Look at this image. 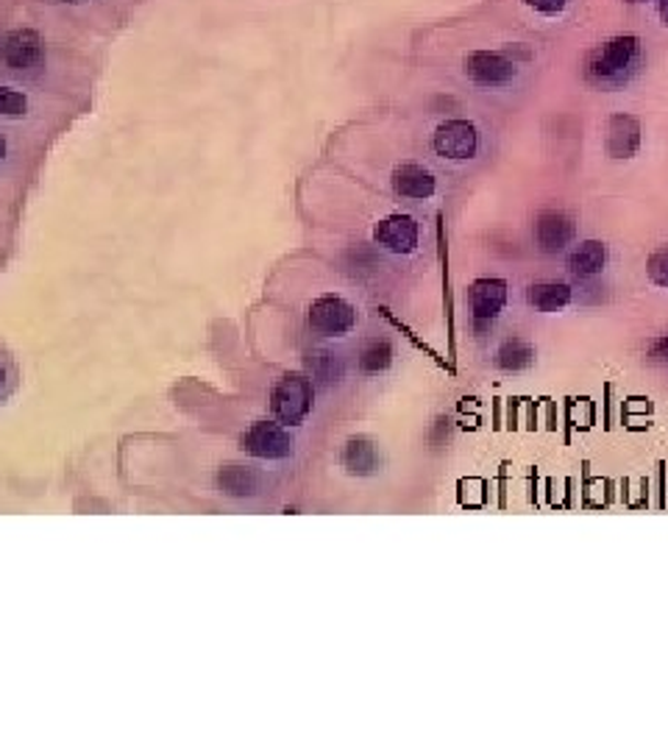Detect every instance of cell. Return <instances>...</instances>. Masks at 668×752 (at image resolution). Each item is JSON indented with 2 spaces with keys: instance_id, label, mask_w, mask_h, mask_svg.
<instances>
[{
  "instance_id": "1",
  "label": "cell",
  "mask_w": 668,
  "mask_h": 752,
  "mask_svg": "<svg viewBox=\"0 0 668 752\" xmlns=\"http://www.w3.org/2000/svg\"><path fill=\"white\" fill-rule=\"evenodd\" d=\"M641 65V40L633 34L613 36V40L602 42L599 48L591 51L588 62H584V78L593 87H621L638 73Z\"/></svg>"
},
{
  "instance_id": "2",
  "label": "cell",
  "mask_w": 668,
  "mask_h": 752,
  "mask_svg": "<svg viewBox=\"0 0 668 752\" xmlns=\"http://www.w3.org/2000/svg\"><path fill=\"white\" fill-rule=\"evenodd\" d=\"M312 401H315V388L301 374L281 376L270 390V410H274L276 421L287 427L301 424L312 412Z\"/></svg>"
},
{
  "instance_id": "3",
  "label": "cell",
  "mask_w": 668,
  "mask_h": 752,
  "mask_svg": "<svg viewBox=\"0 0 668 752\" xmlns=\"http://www.w3.org/2000/svg\"><path fill=\"white\" fill-rule=\"evenodd\" d=\"M463 70L485 90H499V87H508L519 78V65L499 51H471L463 59Z\"/></svg>"
},
{
  "instance_id": "4",
  "label": "cell",
  "mask_w": 668,
  "mask_h": 752,
  "mask_svg": "<svg viewBox=\"0 0 668 752\" xmlns=\"http://www.w3.org/2000/svg\"><path fill=\"white\" fill-rule=\"evenodd\" d=\"M432 148L437 156L452 162H466L474 159L479 151V132L471 120L454 118L446 120L435 129V137H432Z\"/></svg>"
},
{
  "instance_id": "5",
  "label": "cell",
  "mask_w": 668,
  "mask_h": 752,
  "mask_svg": "<svg viewBox=\"0 0 668 752\" xmlns=\"http://www.w3.org/2000/svg\"><path fill=\"white\" fill-rule=\"evenodd\" d=\"M307 321L318 334L337 338V334L352 332L354 323H357V310L341 296H321V299L312 301Z\"/></svg>"
},
{
  "instance_id": "6",
  "label": "cell",
  "mask_w": 668,
  "mask_h": 752,
  "mask_svg": "<svg viewBox=\"0 0 668 752\" xmlns=\"http://www.w3.org/2000/svg\"><path fill=\"white\" fill-rule=\"evenodd\" d=\"M243 449L259 460H285L292 454V435L274 421H257L243 435Z\"/></svg>"
},
{
  "instance_id": "7",
  "label": "cell",
  "mask_w": 668,
  "mask_h": 752,
  "mask_svg": "<svg viewBox=\"0 0 668 752\" xmlns=\"http://www.w3.org/2000/svg\"><path fill=\"white\" fill-rule=\"evenodd\" d=\"M577 237V223L563 209H543L535 218V243L543 254H557Z\"/></svg>"
},
{
  "instance_id": "8",
  "label": "cell",
  "mask_w": 668,
  "mask_h": 752,
  "mask_svg": "<svg viewBox=\"0 0 668 752\" xmlns=\"http://www.w3.org/2000/svg\"><path fill=\"white\" fill-rule=\"evenodd\" d=\"M468 299H471V312L477 329H488L496 318L501 316L504 305H508V281L504 279H477L468 290Z\"/></svg>"
},
{
  "instance_id": "9",
  "label": "cell",
  "mask_w": 668,
  "mask_h": 752,
  "mask_svg": "<svg viewBox=\"0 0 668 752\" xmlns=\"http://www.w3.org/2000/svg\"><path fill=\"white\" fill-rule=\"evenodd\" d=\"M0 56L7 62L12 70H34L42 65V56H45V45H42L40 34L31 29L12 31V34L3 40L0 45Z\"/></svg>"
},
{
  "instance_id": "10",
  "label": "cell",
  "mask_w": 668,
  "mask_h": 752,
  "mask_svg": "<svg viewBox=\"0 0 668 752\" xmlns=\"http://www.w3.org/2000/svg\"><path fill=\"white\" fill-rule=\"evenodd\" d=\"M374 240L376 245H382V248L393 251V254H412L417 245L415 218L401 215V212L382 218V221L376 223Z\"/></svg>"
},
{
  "instance_id": "11",
  "label": "cell",
  "mask_w": 668,
  "mask_h": 752,
  "mask_svg": "<svg viewBox=\"0 0 668 752\" xmlns=\"http://www.w3.org/2000/svg\"><path fill=\"white\" fill-rule=\"evenodd\" d=\"M604 148L613 159H630L638 154L641 148V123L633 114H613L608 120V137H604Z\"/></svg>"
},
{
  "instance_id": "12",
  "label": "cell",
  "mask_w": 668,
  "mask_h": 752,
  "mask_svg": "<svg viewBox=\"0 0 668 752\" xmlns=\"http://www.w3.org/2000/svg\"><path fill=\"white\" fill-rule=\"evenodd\" d=\"M393 190L401 198H412V201H426V198L435 196L437 179L432 170H426L424 165H415V162H407L393 170Z\"/></svg>"
},
{
  "instance_id": "13",
  "label": "cell",
  "mask_w": 668,
  "mask_h": 752,
  "mask_svg": "<svg viewBox=\"0 0 668 752\" xmlns=\"http://www.w3.org/2000/svg\"><path fill=\"white\" fill-rule=\"evenodd\" d=\"M608 265V245L602 240H584L568 254V270L579 279H593Z\"/></svg>"
},
{
  "instance_id": "14",
  "label": "cell",
  "mask_w": 668,
  "mask_h": 752,
  "mask_svg": "<svg viewBox=\"0 0 668 752\" xmlns=\"http://www.w3.org/2000/svg\"><path fill=\"white\" fill-rule=\"evenodd\" d=\"M571 299L574 290L568 285H563V281H541V285H532L530 290H526L530 307H535V310L541 312L563 310V307L571 305Z\"/></svg>"
},
{
  "instance_id": "15",
  "label": "cell",
  "mask_w": 668,
  "mask_h": 752,
  "mask_svg": "<svg viewBox=\"0 0 668 752\" xmlns=\"http://www.w3.org/2000/svg\"><path fill=\"white\" fill-rule=\"evenodd\" d=\"M343 466L352 474H374L379 466V452H376V443L368 438H352L343 449Z\"/></svg>"
},
{
  "instance_id": "16",
  "label": "cell",
  "mask_w": 668,
  "mask_h": 752,
  "mask_svg": "<svg viewBox=\"0 0 668 752\" xmlns=\"http://www.w3.org/2000/svg\"><path fill=\"white\" fill-rule=\"evenodd\" d=\"M532 363H535V349L526 341H521V338L504 341L499 346V354H496V365L501 371H513V374L515 371H526Z\"/></svg>"
},
{
  "instance_id": "17",
  "label": "cell",
  "mask_w": 668,
  "mask_h": 752,
  "mask_svg": "<svg viewBox=\"0 0 668 752\" xmlns=\"http://www.w3.org/2000/svg\"><path fill=\"white\" fill-rule=\"evenodd\" d=\"M218 483H221V488L226 490L229 496H254L259 490L257 474L248 472V468H243V466L223 468Z\"/></svg>"
},
{
  "instance_id": "18",
  "label": "cell",
  "mask_w": 668,
  "mask_h": 752,
  "mask_svg": "<svg viewBox=\"0 0 668 752\" xmlns=\"http://www.w3.org/2000/svg\"><path fill=\"white\" fill-rule=\"evenodd\" d=\"M393 363V346L390 341H368L365 349L359 352V371L363 374H382Z\"/></svg>"
},
{
  "instance_id": "19",
  "label": "cell",
  "mask_w": 668,
  "mask_h": 752,
  "mask_svg": "<svg viewBox=\"0 0 668 752\" xmlns=\"http://www.w3.org/2000/svg\"><path fill=\"white\" fill-rule=\"evenodd\" d=\"M307 365H310L312 376L321 379V383H337L343 376V360L332 352H312Z\"/></svg>"
},
{
  "instance_id": "20",
  "label": "cell",
  "mask_w": 668,
  "mask_h": 752,
  "mask_svg": "<svg viewBox=\"0 0 668 752\" xmlns=\"http://www.w3.org/2000/svg\"><path fill=\"white\" fill-rule=\"evenodd\" d=\"M646 274L657 287H668V245L652 254L649 263H646Z\"/></svg>"
},
{
  "instance_id": "21",
  "label": "cell",
  "mask_w": 668,
  "mask_h": 752,
  "mask_svg": "<svg viewBox=\"0 0 668 752\" xmlns=\"http://www.w3.org/2000/svg\"><path fill=\"white\" fill-rule=\"evenodd\" d=\"M25 107H29V101H25L23 92L9 90V87H0V114H7V118H18V114L25 112Z\"/></svg>"
},
{
  "instance_id": "22",
  "label": "cell",
  "mask_w": 668,
  "mask_h": 752,
  "mask_svg": "<svg viewBox=\"0 0 668 752\" xmlns=\"http://www.w3.org/2000/svg\"><path fill=\"white\" fill-rule=\"evenodd\" d=\"M568 0H524V7H530L532 12L537 14H546V18H555V14H560L563 9H566Z\"/></svg>"
},
{
  "instance_id": "23",
  "label": "cell",
  "mask_w": 668,
  "mask_h": 752,
  "mask_svg": "<svg viewBox=\"0 0 668 752\" xmlns=\"http://www.w3.org/2000/svg\"><path fill=\"white\" fill-rule=\"evenodd\" d=\"M652 357H655V360H666V363H668V334H666V338H660V341H657L655 346H652Z\"/></svg>"
},
{
  "instance_id": "24",
  "label": "cell",
  "mask_w": 668,
  "mask_h": 752,
  "mask_svg": "<svg viewBox=\"0 0 668 752\" xmlns=\"http://www.w3.org/2000/svg\"><path fill=\"white\" fill-rule=\"evenodd\" d=\"M657 9H660L663 25H668V0H660V3H657Z\"/></svg>"
},
{
  "instance_id": "25",
  "label": "cell",
  "mask_w": 668,
  "mask_h": 752,
  "mask_svg": "<svg viewBox=\"0 0 668 752\" xmlns=\"http://www.w3.org/2000/svg\"><path fill=\"white\" fill-rule=\"evenodd\" d=\"M3 388H7V368L0 365V390H3Z\"/></svg>"
},
{
  "instance_id": "26",
  "label": "cell",
  "mask_w": 668,
  "mask_h": 752,
  "mask_svg": "<svg viewBox=\"0 0 668 752\" xmlns=\"http://www.w3.org/2000/svg\"><path fill=\"white\" fill-rule=\"evenodd\" d=\"M3 156H7V140L0 137V162H3Z\"/></svg>"
},
{
  "instance_id": "27",
  "label": "cell",
  "mask_w": 668,
  "mask_h": 752,
  "mask_svg": "<svg viewBox=\"0 0 668 752\" xmlns=\"http://www.w3.org/2000/svg\"><path fill=\"white\" fill-rule=\"evenodd\" d=\"M626 3H644V0H626Z\"/></svg>"
}]
</instances>
